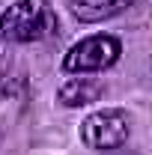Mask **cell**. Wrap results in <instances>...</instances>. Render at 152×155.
<instances>
[{
  "label": "cell",
  "mask_w": 152,
  "mask_h": 155,
  "mask_svg": "<svg viewBox=\"0 0 152 155\" xmlns=\"http://www.w3.org/2000/svg\"><path fill=\"white\" fill-rule=\"evenodd\" d=\"M57 30V15L48 0H18L0 15L3 42H42Z\"/></svg>",
  "instance_id": "obj_1"
},
{
  "label": "cell",
  "mask_w": 152,
  "mask_h": 155,
  "mask_svg": "<svg viewBox=\"0 0 152 155\" xmlns=\"http://www.w3.org/2000/svg\"><path fill=\"white\" fill-rule=\"evenodd\" d=\"M122 54V45L116 36L98 33V36H87L78 45L69 48V54L63 57V69L72 75H87V72H104L111 69Z\"/></svg>",
  "instance_id": "obj_2"
},
{
  "label": "cell",
  "mask_w": 152,
  "mask_h": 155,
  "mask_svg": "<svg viewBox=\"0 0 152 155\" xmlns=\"http://www.w3.org/2000/svg\"><path fill=\"white\" fill-rule=\"evenodd\" d=\"M81 140H84V146H90L95 152L119 149L128 140V116L116 107L95 110L81 122Z\"/></svg>",
  "instance_id": "obj_3"
},
{
  "label": "cell",
  "mask_w": 152,
  "mask_h": 155,
  "mask_svg": "<svg viewBox=\"0 0 152 155\" xmlns=\"http://www.w3.org/2000/svg\"><path fill=\"white\" fill-rule=\"evenodd\" d=\"M137 0H69V9L78 21L84 24H98L104 18H114L119 12H125Z\"/></svg>",
  "instance_id": "obj_4"
},
{
  "label": "cell",
  "mask_w": 152,
  "mask_h": 155,
  "mask_svg": "<svg viewBox=\"0 0 152 155\" xmlns=\"http://www.w3.org/2000/svg\"><path fill=\"white\" fill-rule=\"evenodd\" d=\"M98 84H93L90 78H72V81H66L63 87H60V104H66V107H81V104H90L98 98Z\"/></svg>",
  "instance_id": "obj_5"
}]
</instances>
